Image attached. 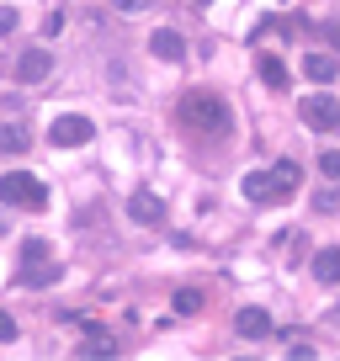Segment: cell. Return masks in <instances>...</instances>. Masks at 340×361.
Listing matches in <instances>:
<instances>
[{
	"instance_id": "cell-12",
	"label": "cell",
	"mask_w": 340,
	"mask_h": 361,
	"mask_svg": "<svg viewBox=\"0 0 340 361\" xmlns=\"http://www.w3.org/2000/svg\"><path fill=\"white\" fill-rule=\"evenodd\" d=\"M314 282H340V250H319L314 255Z\"/></svg>"
},
{
	"instance_id": "cell-4",
	"label": "cell",
	"mask_w": 340,
	"mask_h": 361,
	"mask_svg": "<svg viewBox=\"0 0 340 361\" xmlns=\"http://www.w3.org/2000/svg\"><path fill=\"white\" fill-rule=\"evenodd\" d=\"M239 192H245L250 202H282L293 186H282V180H277V170H250V176L239 180Z\"/></svg>"
},
{
	"instance_id": "cell-17",
	"label": "cell",
	"mask_w": 340,
	"mask_h": 361,
	"mask_svg": "<svg viewBox=\"0 0 340 361\" xmlns=\"http://www.w3.org/2000/svg\"><path fill=\"white\" fill-rule=\"evenodd\" d=\"M22 260H27V266H43V260H48V245H43V239H27V245H22Z\"/></svg>"
},
{
	"instance_id": "cell-18",
	"label": "cell",
	"mask_w": 340,
	"mask_h": 361,
	"mask_svg": "<svg viewBox=\"0 0 340 361\" xmlns=\"http://www.w3.org/2000/svg\"><path fill=\"white\" fill-rule=\"evenodd\" d=\"M16 22H22V11H16V6H0V37H11Z\"/></svg>"
},
{
	"instance_id": "cell-1",
	"label": "cell",
	"mask_w": 340,
	"mask_h": 361,
	"mask_svg": "<svg viewBox=\"0 0 340 361\" xmlns=\"http://www.w3.org/2000/svg\"><path fill=\"white\" fill-rule=\"evenodd\" d=\"M181 123L197 128V133H224L229 112H224V102H218L213 90H186L181 96Z\"/></svg>"
},
{
	"instance_id": "cell-5",
	"label": "cell",
	"mask_w": 340,
	"mask_h": 361,
	"mask_svg": "<svg viewBox=\"0 0 340 361\" xmlns=\"http://www.w3.org/2000/svg\"><path fill=\"white\" fill-rule=\"evenodd\" d=\"M303 123L314 128V133H335V123H340V106H335V96H303Z\"/></svg>"
},
{
	"instance_id": "cell-2",
	"label": "cell",
	"mask_w": 340,
	"mask_h": 361,
	"mask_svg": "<svg viewBox=\"0 0 340 361\" xmlns=\"http://www.w3.org/2000/svg\"><path fill=\"white\" fill-rule=\"evenodd\" d=\"M0 202H11V207H43L48 202V186L37 176H27V170H11V176H0Z\"/></svg>"
},
{
	"instance_id": "cell-9",
	"label": "cell",
	"mask_w": 340,
	"mask_h": 361,
	"mask_svg": "<svg viewBox=\"0 0 340 361\" xmlns=\"http://www.w3.org/2000/svg\"><path fill=\"white\" fill-rule=\"evenodd\" d=\"M234 329H239L245 340H266V335H272V314H266V308H239V314H234Z\"/></svg>"
},
{
	"instance_id": "cell-16",
	"label": "cell",
	"mask_w": 340,
	"mask_h": 361,
	"mask_svg": "<svg viewBox=\"0 0 340 361\" xmlns=\"http://www.w3.org/2000/svg\"><path fill=\"white\" fill-rule=\"evenodd\" d=\"M277 180H282V186H298V180H303L298 159H277Z\"/></svg>"
},
{
	"instance_id": "cell-21",
	"label": "cell",
	"mask_w": 340,
	"mask_h": 361,
	"mask_svg": "<svg viewBox=\"0 0 340 361\" xmlns=\"http://www.w3.org/2000/svg\"><path fill=\"white\" fill-rule=\"evenodd\" d=\"M112 6H117V11H133V6H138V0H112Z\"/></svg>"
},
{
	"instance_id": "cell-19",
	"label": "cell",
	"mask_w": 340,
	"mask_h": 361,
	"mask_svg": "<svg viewBox=\"0 0 340 361\" xmlns=\"http://www.w3.org/2000/svg\"><path fill=\"white\" fill-rule=\"evenodd\" d=\"M319 170H324L329 180H340V154H335V149H324V154H319Z\"/></svg>"
},
{
	"instance_id": "cell-6",
	"label": "cell",
	"mask_w": 340,
	"mask_h": 361,
	"mask_svg": "<svg viewBox=\"0 0 340 361\" xmlns=\"http://www.w3.org/2000/svg\"><path fill=\"white\" fill-rule=\"evenodd\" d=\"M48 75H54V54H48V48H27V54H16V80H22V85H43Z\"/></svg>"
},
{
	"instance_id": "cell-3",
	"label": "cell",
	"mask_w": 340,
	"mask_h": 361,
	"mask_svg": "<svg viewBox=\"0 0 340 361\" xmlns=\"http://www.w3.org/2000/svg\"><path fill=\"white\" fill-rule=\"evenodd\" d=\"M91 138H96V123L80 117V112L54 117V128H48V144H59V149H80V144H91Z\"/></svg>"
},
{
	"instance_id": "cell-22",
	"label": "cell",
	"mask_w": 340,
	"mask_h": 361,
	"mask_svg": "<svg viewBox=\"0 0 340 361\" xmlns=\"http://www.w3.org/2000/svg\"><path fill=\"white\" fill-rule=\"evenodd\" d=\"M197 6H213V0H197Z\"/></svg>"
},
{
	"instance_id": "cell-15",
	"label": "cell",
	"mask_w": 340,
	"mask_h": 361,
	"mask_svg": "<svg viewBox=\"0 0 340 361\" xmlns=\"http://www.w3.org/2000/svg\"><path fill=\"white\" fill-rule=\"evenodd\" d=\"M261 80H266V85H277V90H282V85H287V69L277 64V59H261Z\"/></svg>"
},
{
	"instance_id": "cell-11",
	"label": "cell",
	"mask_w": 340,
	"mask_h": 361,
	"mask_svg": "<svg viewBox=\"0 0 340 361\" xmlns=\"http://www.w3.org/2000/svg\"><path fill=\"white\" fill-rule=\"evenodd\" d=\"M22 149H32V133L22 123H0V154H22Z\"/></svg>"
},
{
	"instance_id": "cell-13",
	"label": "cell",
	"mask_w": 340,
	"mask_h": 361,
	"mask_svg": "<svg viewBox=\"0 0 340 361\" xmlns=\"http://www.w3.org/2000/svg\"><path fill=\"white\" fill-rule=\"evenodd\" d=\"M303 75L314 80V85H329V80H335V59H329V54H308L303 59Z\"/></svg>"
},
{
	"instance_id": "cell-14",
	"label": "cell",
	"mask_w": 340,
	"mask_h": 361,
	"mask_svg": "<svg viewBox=\"0 0 340 361\" xmlns=\"http://www.w3.org/2000/svg\"><path fill=\"white\" fill-rule=\"evenodd\" d=\"M197 308H202V293H197V287H181V293H176V314H197Z\"/></svg>"
},
{
	"instance_id": "cell-10",
	"label": "cell",
	"mask_w": 340,
	"mask_h": 361,
	"mask_svg": "<svg viewBox=\"0 0 340 361\" xmlns=\"http://www.w3.org/2000/svg\"><path fill=\"white\" fill-rule=\"evenodd\" d=\"M80 356H91V361H112V356H117V340L107 335L102 324H85V345H80Z\"/></svg>"
},
{
	"instance_id": "cell-20",
	"label": "cell",
	"mask_w": 340,
	"mask_h": 361,
	"mask_svg": "<svg viewBox=\"0 0 340 361\" xmlns=\"http://www.w3.org/2000/svg\"><path fill=\"white\" fill-rule=\"evenodd\" d=\"M6 340H16V319L11 314H0V345H6Z\"/></svg>"
},
{
	"instance_id": "cell-8",
	"label": "cell",
	"mask_w": 340,
	"mask_h": 361,
	"mask_svg": "<svg viewBox=\"0 0 340 361\" xmlns=\"http://www.w3.org/2000/svg\"><path fill=\"white\" fill-rule=\"evenodd\" d=\"M149 54L165 59V64H181V59H186V37H181V32H170V27H159V32L149 37Z\"/></svg>"
},
{
	"instance_id": "cell-7",
	"label": "cell",
	"mask_w": 340,
	"mask_h": 361,
	"mask_svg": "<svg viewBox=\"0 0 340 361\" xmlns=\"http://www.w3.org/2000/svg\"><path fill=\"white\" fill-rule=\"evenodd\" d=\"M128 218H133V224H165V197L133 192V197H128Z\"/></svg>"
}]
</instances>
